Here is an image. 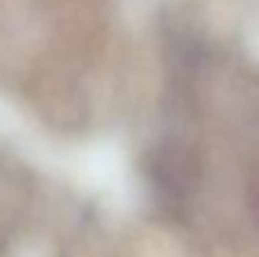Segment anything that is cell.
<instances>
[{
  "label": "cell",
  "mask_w": 259,
  "mask_h": 257,
  "mask_svg": "<svg viewBox=\"0 0 259 257\" xmlns=\"http://www.w3.org/2000/svg\"><path fill=\"white\" fill-rule=\"evenodd\" d=\"M250 209H252V214H255V219H257V223H259V178H255L252 180V185H250Z\"/></svg>",
  "instance_id": "cell-1"
}]
</instances>
